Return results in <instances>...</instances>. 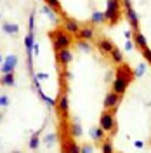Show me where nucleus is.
I'll list each match as a JSON object with an SVG mask.
<instances>
[{
    "instance_id": "2f4dec72",
    "label": "nucleus",
    "mask_w": 151,
    "mask_h": 153,
    "mask_svg": "<svg viewBox=\"0 0 151 153\" xmlns=\"http://www.w3.org/2000/svg\"><path fill=\"white\" fill-rule=\"evenodd\" d=\"M130 37H132V33H130V31H125V38H127V40H130Z\"/></svg>"
},
{
    "instance_id": "ddd939ff",
    "label": "nucleus",
    "mask_w": 151,
    "mask_h": 153,
    "mask_svg": "<svg viewBox=\"0 0 151 153\" xmlns=\"http://www.w3.org/2000/svg\"><path fill=\"white\" fill-rule=\"evenodd\" d=\"M134 42H135V45L139 49H146L148 47V40H146V37L142 35V33H139V31H135V35H134Z\"/></svg>"
},
{
    "instance_id": "b1692460",
    "label": "nucleus",
    "mask_w": 151,
    "mask_h": 153,
    "mask_svg": "<svg viewBox=\"0 0 151 153\" xmlns=\"http://www.w3.org/2000/svg\"><path fill=\"white\" fill-rule=\"evenodd\" d=\"M47 4H49V7H50V9H56V10L61 9V5H59V0H47Z\"/></svg>"
},
{
    "instance_id": "393cba45",
    "label": "nucleus",
    "mask_w": 151,
    "mask_h": 153,
    "mask_svg": "<svg viewBox=\"0 0 151 153\" xmlns=\"http://www.w3.org/2000/svg\"><path fill=\"white\" fill-rule=\"evenodd\" d=\"M94 152V148L90 146V144H84V146H80V153H92Z\"/></svg>"
},
{
    "instance_id": "c85d7f7f",
    "label": "nucleus",
    "mask_w": 151,
    "mask_h": 153,
    "mask_svg": "<svg viewBox=\"0 0 151 153\" xmlns=\"http://www.w3.org/2000/svg\"><path fill=\"white\" fill-rule=\"evenodd\" d=\"M123 7H125V10H130V9H132V4H130V0H123Z\"/></svg>"
},
{
    "instance_id": "f3484780",
    "label": "nucleus",
    "mask_w": 151,
    "mask_h": 153,
    "mask_svg": "<svg viewBox=\"0 0 151 153\" xmlns=\"http://www.w3.org/2000/svg\"><path fill=\"white\" fill-rule=\"evenodd\" d=\"M90 19H92L94 25H103L104 21H106V16H104V12H94Z\"/></svg>"
},
{
    "instance_id": "f8f14e48",
    "label": "nucleus",
    "mask_w": 151,
    "mask_h": 153,
    "mask_svg": "<svg viewBox=\"0 0 151 153\" xmlns=\"http://www.w3.org/2000/svg\"><path fill=\"white\" fill-rule=\"evenodd\" d=\"M71 51L70 49H64V51H61V52H57V59H59V63L63 65V66H66L68 63L71 61Z\"/></svg>"
},
{
    "instance_id": "f03ea898",
    "label": "nucleus",
    "mask_w": 151,
    "mask_h": 153,
    "mask_svg": "<svg viewBox=\"0 0 151 153\" xmlns=\"http://www.w3.org/2000/svg\"><path fill=\"white\" fill-rule=\"evenodd\" d=\"M120 14H122V10H120V2H118V0H108V9L104 12L106 21L111 23V25H115V23L120 19Z\"/></svg>"
},
{
    "instance_id": "473e14b6",
    "label": "nucleus",
    "mask_w": 151,
    "mask_h": 153,
    "mask_svg": "<svg viewBox=\"0 0 151 153\" xmlns=\"http://www.w3.org/2000/svg\"><path fill=\"white\" fill-rule=\"evenodd\" d=\"M0 63H2V56H0Z\"/></svg>"
},
{
    "instance_id": "2eb2a0df",
    "label": "nucleus",
    "mask_w": 151,
    "mask_h": 153,
    "mask_svg": "<svg viewBox=\"0 0 151 153\" xmlns=\"http://www.w3.org/2000/svg\"><path fill=\"white\" fill-rule=\"evenodd\" d=\"M14 66H16V56H10V57H7V61L2 66V70H4V73H12V68Z\"/></svg>"
},
{
    "instance_id": "39448f33",
    "label": "nucleus",
    "mask_w": 151,
    "mask_h": 153,
    "mask_svg": "<svg viewBox=\"0 0 151 153\" xmlns=\"http://www.w3.org/2000/svg\"><path fill=\"white\" fill-rule=\"evenodd\" d=\"M129 80H125V78H115L113 80V92L118 96H123V92L127 91V87H129Z\"/></svg>"
},
{
    "instance_id": "bb28decb",
    "label": "nucleus",
    "mask_w": 151,
    "mask_h": 153,
    "mask_svg": "<svg viewBox=\"0 0 151 153\" xmlns=\"http://www.w3.org/2000/svg\"><path fill=\"white\" fill-rule=\"evenodd\" d=\"M56 137H57L56 134H49L47 137H45V143H47V144H52L54 141H56Z\"/></svg>"
},
{
    "instance_id": "0eeeda50",
    "label": "nucleus",
    "mask_w": 151,
    "mask_h": 153,
    "mask_svg": "<svg viewBox=\"0 0 151 153\" xmlns=\"http://www.w3.org/2000/svg\"><path fill=\"white\" fill-rule=\"evenodd\" d=\"M78 40H92L94 38V28L92 26H85V28H80L78 33L75 35Z\"/></svg>"
},
{
    "instance_id": "20e7f679",
    "label": "nucleus",
    "mask_w": 151,
    "mask_h": 153,
    "mask_svg": "<svg viewBox=\"0 0 151 153\" xmlns=\"http://www.w3.org/2000/svg\"><path fill=\"white\" fill-rule=\"evenodd\" d=\"M120 101H122V96L115 94L113 91H111V92H108L106 97H104V108H106V110H111V108L116 110L118 105H120Z\"/></svg>"
},
{
    "instance_id": "1a4fd4ad",
    "label": "nucleus",
    "mask_w": 151,
    "mask_h": 153,
    "mask_svg": "<svg viewBox=\"0 0 151 153\" xmlns=\"http://www.w3.org/2000/svg\"><path fill=\"white\" fill-rule=\"evenodd\" d=\"M56 106H57V110H59V113L63 115V117H66L68 115V110H70V105H68V96H61L59 97V101L56 103Z\"/></svg>"
},
{
    "instance_id": "f257e3e1",
    "label": "nucleus",
    "mask_w": 151,
    "mask_h": 153,
    "mask_svg": "<svg viewBox=\"0 0 151 153\" xmlns=\"http://www.w3.org/2000/svg\"><path fill=\"white\" fill-rule=\"evenodd\" d=\"M50 38H52V44H54L56 52H61L64 49H70V45H71V37H70V33H66L64 30L52 31L50 33Z\"/></svg>"
},
{
    "instance_id": "a211bd4d",
    "label": "nucleus",
    "mask_w": 151,
    "mask_h": 153,
    "mask_svg": "<svg viewBox=\"0 0 151 153\" xmlns=\"http://www.w3.org/2000/svg\"><path fill=\"white\" fill-rule=\"evenodd\" d=\"M70 134L71 136H82V127H80V124L78 122H73V124L70 125Z\"/></svg>"
},
{
    "instance_id": "7ed1b4c3",
    "label": "nucleus",
    "mask_w": 151,
    "mask_h": 153,
    "mask_svg": "<svg viewBox=\"0 0 151 153\" xmlns=\"http://www.w3.org/2000/svg\"><path fill=\"white\" fill-rule=\"evenodd\" d=\"M101 127L104 129V132H113L115 131V117L111 111H104L101 115Z\"/></svg>"
},
{
    "instance_id": "9d476101",
    "label": "nucleus",
    "mask_w": 151,
    "mask_h": 153,
    "mask_svg": "<svg viewBox=\"0 0 151 153\" xmlns=\"http://www.w3.org/2000/svg\"><path fill=\"white\" fill-rule=\"evenodd\" d=\"M125 14H127V19H129L130 26L137 31V30H139V16H137V12L134 9H130V10H125Z\"/></svg>"
},
{
    "instance_id": "4468645a",
    "label": "nucleus",
    "mask_w": 151,
    "mask_h": 153,
    "mask_svg": "<svg viewBox=\"0 0 151 153\" xmlns=\"http://www.w3.org/2000/svg\"><path fill=\"white\" fill-rule=\"evenodd\" d=\"M90 136H92V139H95V141H104L106 139V132H104V129L101 125L97 129H92L90 131Z\"/></svg>"
},
{
    "instance_id": "c756f323",
    "label": "nucleus",
    "mask_w": 151,
    "mask_h": 153,
    "mask_svg": "<svg viewBox=\"0 0 151 153\" xmlns=\"http://www.w3.org/2000/svg\"><path fill=\"white\" fill-rule=\"evenodd\" d=\"M0 105L7 106V97H5V96H0Z\"/></svg>"
},
{
    "instance_id": "9b49d317",
    "label": "nucleus",
    "mask_w": 151,
    "mask_h": 153,
    "mask_svg": "<svg viewBox=\"0 0 151 153\" xmlns=\"http://www.w3.org/2000/svg\"><path fill=\"white\" fill-rule=\"evenodd\" d=\"M97 49H99L101 52H104V54H111V51L115 49V45L108 40V38H103V40L97 42Z\"/></svg>"
},
{
    "instance_id": "423d86ee",
    "label": "nucleus",
    "mask_w": 151,
    "mask_h": 153,
    "mask_svg": "<svg viewBox=\"0 0 151 153\" xmlns=\"http://www.w3.org/2000/svg\"><path fill=\"white\" fill-rule=\"evenodd\" d=\"M116 78H125V80L130 82V80L134 78V71L127 66V65H120L118 70H116Z\"/></svg>"
},
{
    "instance_id": "6e6552de",
    "label": "nucleus",
    "mask_w": 151,
    "mask_h": 153,
    "mask_svg": "<svg viewBox=\"0 0 151 153\" xmlns=\"http://www.w3.org/2000/svg\"><path fill=\"white\" fill-rule=\"evenodd\" d=\"M63 30H64L66 33H73V35H76L78 30H80V26H78V23H76L75 19H66V21L63 23Z\"/></svg>"
},
{
    "instance_id": "412c9836",
    "label": "nucleus",
    "mask_w": 151,
    "mask_h": 153,
    "mask_svg": "<svg viewBox=\"0 0 151 153\" xmlns=\"http://www.w3.org/2000/svg\"><path fill=\"white\" fill-rule=\"evenodd\" d=\"M2 82H4L5 85H12V84H14V75H12V73H5V76L2 78Z\"/></svg>"
},
{
    "instance_id": "a878e982",
    "label": "nucleus",
    "mask_w": 151,
    "mask_h": 153,
    "mask_svg": "<svg viewBox=\"0 0 151 153\" xmlns=\"http://www.w3.org/2000/svg\"><path fill=\"white\" fill-rule=\"evenodd\" d=\"M44 12H45V14H47L49 18L52 19V21H57L56 14H54V12H52V10H50V7H45V9H44Z\"/></svg>"
},
{
    "instance_id": "6ab92c4d",
    "label": "nucleus",
    "mask_w": 151,
    "mask_h": 153,
    "mask_svg": "<svg viewBox=\"0 0 151 153\" xmlns=\"http://www.w3.org/2000/svg\"><path fill=\"white\" fill-rule=\"evenodd\" d=\"M103 153H115V148H113V144L110 143V141H104L103 143Z\"/></svg>"
},
{
    "instance_id": "aec40b11",
    "label": "nucleus",
    "mask_w": 151,
    "mask_h": 153,
    "mask_svg": "<svg viewBox=\"0 0 151 153\" xmlns=\"http://www.w3.org/2000/svg\"><path fill=\"white\" fill-rule=\"evenodd\" d=\"M144 71H146V65H144V63H141L139 66L134 70V76H142V75H144Z\"/></svg>"
},
{
    "instance_id": "7c9ffc66",
    "label": "nucleus",
    "mask_w": 151,
    "mask_h": 153,
    "mask_svg": "<svg viewBox=\"0 0 151 153\" xmlns=\"http://www.w3.org/2000/svg\"><path fill=\"white\" fill-rule=\"evenodd\" d=\"M125 51H132V42H130V40L125 44Z\"/></svg>"
},
{
    "instance_id": "dca6fc26",
    "label": "nucleus",
    "mask_w": 151,
    "mask_h": 153,
    "mask_svg": "<svg viewBox=\"0 0 151 153\" xmlns=\"http://www.w3.org/2000/svg\"><path fill=\"white\" fill-rule=\"evenodd\" d=\"M110 56H111V59H113L115 63H118V65H122V61H123V56H122V51H120V49H116V47H115L113 51H111V54H110Z\"/></svg>"
},
{
    "instance_id": "5701e85b",
    "label": "nucleus",
    "mask_w": 151,
    "mask_h": 153,
    "mask_svg": "<svg viewBox=\"0 0 151 153\" xmlns=\"http://www.w3.org/2000/svg\"><path fill=\"white\" fill-rule=\"evenodd\" d=\"M78 47L82 49V51H85V52H89V51H90V45L87 44V40H78Z\"/></svg>"
},
{
    "instance_id": "4be33fe9",
    "label": "nucleus",
    "mask_w": 151,
    "mask_h": 153,
    "mask_svg": "<svg viewBox=\"0 0 151 153\" xmlns=\"http://www.w3.org/2000/svg\"><path fill=\"white\" fill-rule=\"evenodd\" d=\"M30 148H38V132L33 134V137H31V141H30Z\"/></svg>"
},
{
    "instance_id": "72a5a7b5",
    "label": "nucleus",
    "mask_w": 151,
    "mask_h": 153,
    "mask_svg": "<svg viewBox=\"0 0 151 153\" xmlns=\"http://www.w3.org/2000/svg\"><path fill=\"white\" fill-rule=\"evenodd\" d=\"M0 118H2V117H0Z\"/></svg>"
},
{
    "instance_id": "cd10ccee",
    "label": "nucleus",
    "mask_w": 151,
    "mask_h": 153,
    "mask_svg": "<svg viewBox=\"0 0 151 153\" xmlns=\"http://www.w3.org/2000/svg\"><path fill=\"white\" fill-rule=\"evenodd\" d=\"M142 56H144V57H146V59H148V61L151 63V51H150L148 47H146V49H142Z\"/></svg>"
}]
</instances>
